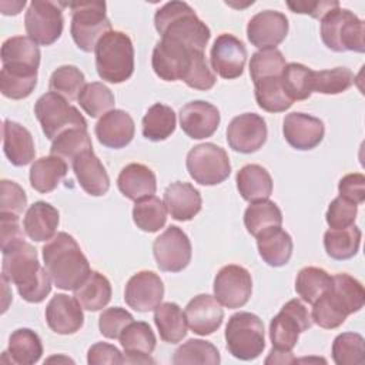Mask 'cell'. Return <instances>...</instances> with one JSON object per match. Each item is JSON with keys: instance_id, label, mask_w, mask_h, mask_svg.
<instances>
[{"instance_id": "obj_1", "label": "cell", "mask_w": 365, "mask_h": 365, "mask_svg": "<svg viewBox=\"0 0 365 365\" xmlns=\"http://www.w3.org/2000/svg\"><path fill=\"white\" fill-rule=\"evenodd\" d=\"M1 275L17 287L24 301L31 304L44 301L51 291V278L40 265L36 248L24 240L3 251Z\"/></svg>"}, {"instance_id": "obj_2", "label": "cell", "mask_w": 365, "mask_h": 365, "mask_svg": "<svg viewBox=\"0 0 365 365\" xmlns=\"http://www.w3.org/2000/svg\"><path fill=\"white\" fill-rule=\"evenodd\" d=\"M41 251L44 268L60 289L74 291L91 271L80 245L67 232H57Z\"/></svg>"}, {"instance_id": "obj_3", "label": "cell", "mask_w": 365, "mask_h": 365, "mask_svg": "<svg viewBox=\"0 0 365 365\" xmlns=\"http://www.w3.org/2000/svg\"><path fill=\"white\" fill-rule=\"evenodd\" d=\"M154 26L161 38L178 41L190 48L204 51L211 31L185 1H168L155 11Z\"/></svg>"}, {"instance_id": "obj_4", "label": "cell", "mask_w": 365, "mask_h": 365, "mask_svg": "<svg viewBox=\"0 0 365 365\" xmlns=\"http://www.w3.org/2000/svg\"><path fill=\"white\" fill-rule=\"evenodd\" d=\"M96 68L101 80L118 84L134 73V47L131 38L123 31H108L97 43Z\"/></svg>"}, {"instance_id": "obj_5", "label": "cell", "mask_w": 365, "mask_h": 365, "mask_svg": "<svg viewBox=\"0 0 365 365\" xmlns=\"http://www.w3.org/2000/svg\"><path fill=\"white\" fill-rule=\"evenodd\" d=\"M365 24L348 9L336 7L321 19V38L336 53L365 51Z\"/></svg>"}, {"instance_id": "obj_6", "label": "cell", "mask_w": 365, "mask_h": 365, "mask_svg": "<svg viewBox=\"0 0 365 365\" xmlns=\"http://www.w3.org/2000/svg\"><path fill=\"white\" fill-rule=\"evenodd\" d=\"M228 352L241 361L258 358L265 348V331L261 318L251 312H237L225 327Z\"/></svg>"}, {"instance_id": "obj_7", "label": "cell", "mask_w": 365, "mask_h": 365, "mask_svg": "<svg viewBox=\"0 0 365 365\" xmlns=\"http://www.w3.org/2000/svg\"><path fill=\"white\" fill-rule=\"evenodd\" d=\"M71 9L70 33L76 46L90 53L100 38L111 31V23L106 16L104 1H77L67 4Z\"/></svg>"}, {"instance_id": "obj_8", "label": "cell", "mask_w": 365, "mask_h": 365, "mask_svg": "<svg viewBox=\"0 0 365 365\" xmlns=\"http://www.w3.org/2000/svg\"><path fill=\"white\" fill-rule=\"evenodd\" d=\"M34 114L44 135L51 141L70 128L87 130V121L80 111L66 98L51 91L43 94L36 101Z\"/></svg>"}, {"instance_id": "obj_9", "label": "cell", "mask_w": 365, "mask_h": 365, "mask_svg": "<svg viewBox=\"0 0 365 365\" xmlns=\"http://www.w3.org/2000/svg\"><path fill=\"white\" fill-rule=\"evenodd\" d=\"M187 170L191 178L201 185H217L225 181L231 173L228 154L212 143L192 147L187 154Z\"/></svg>"}, {"instance_id": "obj_10", "label": "cell", "mask_w": 365, "mask_h": 365, "mask_svg": "<svg viewBox=\"0 0 365 365\" xmlns=\"http://www.w3.org/2000/svg\"><path fill=\"white\" fill-rule=\"evenodd\" d=\"M312 325L311 314L299 299L288 301L271 319L269 339L277 351L289 352L297 345L299 334Z\"/></svg>"}, {"instance_id": "obj_11", "label": "cell", "mask_w": 365, "mask_h": 365, "mask_svg": "<svg viewBox=\"0 0 365 365\" xmlns=\"http://www.w3.org/2000/svg\"><path fill=\"white\" fill-rule=\"evenodd\" d=\"M66 3L34 0L29 4L24 16V27L29 37L40 46L56 43L64 26L63 7Z\"/></svg>"}, {"instance_id": "obj_12", "label": "cell", "mask_w": 365, "mask_h": 365, "mask_svg": "<svg viewBox=\"0 0 365 365\" xmlns=\"http://www.w3.org/2000/svg\"><path fill=\"white\" fill-rule=\"evenodd\" d=\"M157 267L164 272H180L191 261V242L177 225H170L153 242Z\"/></svg>"}, {"instance_id": "obj_13", "label": "cell", "mask_w": 365, "mask_h": 365, "mask_svg": "<svg viewBox=\"0 0 365 365\" xmlns=\"http://www.w3.org/2000/svg\"><path fill=\"white\" fill-rule=\"evenodd\" d=\"M252 292V278L248 269L230 264L222 267L214 279V297L228 309L244 307Z\"/></svg>"}, {"instance_id": "obj_14", "label": "cell", "mask_w": 365, "mask_h": 365, "mask_svg": "<svg viewBox=\"0 0 365 365\" xmlns=\"http://www.w3.org/2000/svg\"><path fill=\"white\" fill-rule=\"evenodd\" d=\"M265 120L255 113H244L231 120L227 127L228 145L242 154L258 151L267 141Z\"/></svg>"}, {"instance_id": "obj_15", "label": "cell", "mask_w": 365, "mask_h": 365, "mask_svg": "<svg viewBox=\"0 0 365 365\" xmlns=\"http://www.w3.org/2000/svg\"><path fill=\"white\" fill-rule=\"evenodd\" d=\"M194 51L200 50L190 48L174 40L161 38L153 50V70L164 81L181 80Z\"/></svg>"}, {"instance_id": "obj_16", "label": "cell", "mask_w": 365, "mask_h": 365, "mask_svg": "<svg viewBox=\"0 0 365 365\" xmlns=\"http://www.w3.org/2000/svg\"><path fill=\"white\" fill-rule=\"evenodd\" d=\"M212 70L222 78L232 80L242 74L247 61L244 43L232 34H220L210 51Z\"/></svg>"}, {"instance_id": "obj_17", "label": "cell", "mask_w": 365, "mask_h": 365, "mask_svg": "<svg viewBox=\"0 0 365 365\" xmlns=\"http://www.w3.org/2000/svg\"><path fill=\"white\" fill-rule=\"evenodd\" d=\"M164 297V284L153 271H140L134 274L125 285L124 301L137 312L155 309Z\"/></svg>"}, {"instance_id": "obj_18", "label": "cell", "mask_w": 365, "mask_h": 365, "mask_svg": "<svg viewBox=\"0 0 365 365\" xmlns=\"http://www.w3.org/2000/svg\"><path fill=\"white\" fill-rule=\"evenodd\" d=\"M288 34V19L274 10L259 11L251 17L247 26L250 43L258 48H275Z\"/></svg>"}, {"instance_id": "obj_19", "label": "cell", "mask_w": 365, "mask_h": 365, "mask_svg": "<svg viewBox=\"0 0 365 365\" xmlns=\"http://www.w3.org/2000/svg\"><path fill=\"white\" fill-rule=\"evenodd\" d=\"M282 133L292 148L307 151L319 145L325 134V127L319 118L295 111L285 115Z\"/></svg>"}, {"instance_id": "obj_20", "label": "cell", "mask_w": 365, "mask_h": 365, "mask_svg": "<svg viewBox=\"0 0 365 365\" xmlns=\"http://www.w3.org/2000/svg\"><path fill=\"white\" fill-rule=\"evenodd\" d=\"M220 111L208 101L195 100L180 110V127L194 140L211 137L220 125Z\"/></svg>"}, {"instance_id": "obj_21", "label": "cell", "mask_w": 365, "mask_h": 365, "mask_svg": "<svg viewBox=\"0 0 365 365\" xmlns=\"http://www.w3.org/2000/svg\"><path fill=\"white\" fill-rule=\"evenodd\" d=\"M46 322L56 334H76L84 324L83 307L73 297L56 294L46 307Z\"/></svg>"}, {"instance_id": "obj_22", "label": "cell", "mask_w": 365, "mask_h": 365, "mask_svg": "<svg viewBox=\"0 0 365 365\" xmlns=\"http://www.w3.org/2000/svg\"><path fill=\"white\" fill-rule=\"evenodd\" d=\"M188 328L197 335H211L215 332L224 319L221 304L208 294L194 297L184 311Z\"/></svg>"}, {"instance_id": "obj_23", "label": "cell", "mask_w": 365, "mask_h": 365, "mask_svg": "<svg viewBox=\"0 0 365 365\" xmlns=\"http://www.w3.org/2000/svg\"><path fill=\"white\" fill-rule=\"evenodd\" d=\"M96 137L100 144L108 148H123L131 143L135 133L134 120L124 110L106 113L96 124Z\"/></svg>"}, {"instance_id": "obj_24", "label": "cell", "mask_w": 365, "mask_h": 365, "mask_svg": "<svg viewBox=\"0 0 365 365\" xmlns=\"http://www.w3.org/2000/svg\"><path fill=\"white\" fill-rule=\"evenodd\" d=\"M120 344L127 355L124 362L147 364L154 362L150 355L155 348V335L147 322L138 321L128 324L118 336Z\"/></svg>"}, {"instance_id": "obj_25", "label": "cell", "mask_w": 365, "mask_h": 365, "mask_svg": "<svg viewBox=\"0 0 365 365\" xmlns=\"http://www.w3.org/2000/svg\"><path fill=\"white\" fill-rule=\"evenodd\" d=\"M164 205L171 218L177 221H190L201 210V194L190 182L175 181L164 191Z\"/></svg>"}, {"instance_id": "obj_26", "label": "cell", "mask_w": 365, "mask_h": 365, "mask_svg": "<svg viewBox=\"0 0 365 365\" xmlns=\"http://www.w3.org/2000/svg\"><path fill=\"white\" fill-rule=\"evenodd\" d=\"M3 151L7 160L16 165L23 167L34 160L36 148L31 133L21 124L4 120L3 121Z\"/></svg>"}, {"instance_id": "obj_27", "label": "cell", "mask_w": 365, "mask_h": 365, "mask_svg": "<svg viewBox=\"0 0 365 365\" xmlns=\"http://www.w3.org/2000/svg\"><path fill=\"white\" fill-rule=\"evenodd\" d=\"M71 164L80 187L87 194L93 197H101L107 194L110 188V178L106 167L93 151L81 154Z\"/></svg>"}, {"instance_id": "obj_28", "label": "cell", "mask_w": 365, "mask_h": 365, "mask_svg": "<svg viewBox=\"0 0 365 365\" xmlns=\"http://www.w3.org/2000/svg\"><path fill=\"white\" fill-rule=\"evenodd\" d=\"M117 187L125 198L138 201L155 194L157 178L154 171L147 165L131 163L120 171Z\"/></svg>"}, {"instance_id": "obj_29", "label": "cell", "mask_w": 365, "mask_h": 365, "mask_svg": "<svg viewBox=\"0 0 365 365\" xmlns=\"http://www.w3.org/2000/svg\"><path fill=\"white\" fill-rule=\"evenodd\" d=\"M58 211L46 201H36L31 204L24 215L23 227L29 238L43 242L50 241L58 227Z\"/></svg>"}, {"instance_id": "obj_30", "label": "cell", "mask_w": 365, "mask_h": 365, "mask_svg": "<svg viewBox=\"0 0 365 365\" xmlns=\"http://www.w3.org/2000/svg\"><path fill=\"white\" fill-rule=\"evenodd\" d=\"M257 247L259 257L269 267H282L285 265L292 255V238L281 227H272L257 237Z\"/></svg>"}, {"instance_id": "obj_31", "label": "cell", "mask_w": 365, "mask_h": 365, "mask_svg": "<svg viewBox=\"0 0 365 365\" xmlns=\"http://www.w3.org/2000/svg\"><path fill=\"white\" fill-rule=\"evenodd\" d=\"M235 181L241 197L248 202L268 200L272 194V178L262 165H244L237 173Z\"/></svg>"}, {"instance_id": "obj_32", "label": "cell", "mask_w": 365, "mask_h": 365, "mask_svg": "<svg viewBox=\"0 0 365 365\" xmlns=\"http://www.w3.org/2000/svg\"><path fill=\"white\" fill-rule=\"evenodd\" d=\"M37 84V68L3 64L0 71V91L11 100L29 97Z\"/></svg>"}, {"instance_id": "obj_33", "label": "cell", "mask_w": 365, "mask_h": 365, "mask_svg": "<svg viewBox=\"0 0 365 365\" xmlns=\"http://www.w3.org/2000/svg\"><path fill=\"white\" fill-rule=\"evenodd\" d=\"M67 171L68 167L63 158L51 154L47 157H40L30 168V184L41 194L51 192L67 175Z\"/></svg>"}, {"instance_id": "obj_34", "label": "cell", "mask_w": 365, "mask_h": 365, "mask_svg": "<svg viewBox=\"0 0 365 365\" xmlns=\"http://www.w3.org/2000/svg\"><path fill=\"white\" fill-rule=\"evenodd\" d=\"M74 298L83 309L100 311L111 299V284L98 271H90L86 279L74 289Z\"/></svg>"}, {"instance_id": "obj_35", "label": "cell", "mask_w": 365, "mask_h": 365, "mask_svg": "<svg viewBox=\"0 0 365 365\" xmlns=\"http://www.w3.org/2000/svg\"><path fill=\"white\" fill-rule=\"evenodd\" d=\"M154 322L164 342L178 344L187 335L185 315L175 302L158 304L154 309Z\"/></svg>"}, {"instance_id": "obj_36", "label": "cell", "mask_w": 365, "mask_h": 365, "mask_svg": "<svg viewBox=\"0 0 365 365\" xmlns=\"http://www.w3.org/2000/svg\"><path fill=\"white\" fill-rule=\"evenodd\" d=\"M9 355V364L17 365H31L40 361L43 355V345L40 336L29 329L19 328L9 338V348L6 351Z\"/></svg>"}, {"instance_id": "obj_37", "label": "cell", "mask_w": 365, "mask_h": 365, "mask_svg": "<svg viewBox=\"0 0 365 365\" xmlns=\"http://www.w3.org/2000/svg\"><path fill=\"white\" fill-rule=\"evenodd\" d=\"M332 285V284H331ZM351 315L342 298L332 287L312 304V322L324 329H334L342 325L346 317Z\"/></svg>"}, {"instance_id": "obj_38", "label": "cell", "mask_w": 365, "mask_h": 365, "mask_svg": "<svg viewBox=\"0 0 365 365\" xmlns=\"http://www.w3.org/2000/svg\"><path fill=\"white\" fill-rule=\"evenodd\" d=\"M361 230L354 224L346 228H329L324 234L327 254L338 261L349 259L356 255L361 245Z\"/></svg>"}, {"instance_id": "obj_39", "label": "cell", "mask_w": 365, "mask_h": 365, "mask_svg": "<svg viewBox=\"0 0 365 365\" xmlns=\"http://www.w3.org/2000/svg\"><path fill=\"white\" fill-rule=\"evenodd\" d=\"M175 113L171 107L155 103L143 117V135L150 141H163L175 130Z\"/></svg>"}, {"instance_id": "obj_40", "label": "cell", "mask_w": 365, "mask_h": 365, "mask_svg": "<svg viewBox=\"0 0 365 365\" xmlns=\"http://www.w3.org/2000/svg\"><path fill=\"white\" fill-rule=\"evenodd\" d=\"M40 56L41 54H40L38 46L30 37H24V36L10 37L1 46L3 64L38 68Z\"/></svg>"}, {"instance_id": "obj_41", "label": "cell", "mask_w": 365, "mask_h": 365, "mask_svg": "<svg viewBox=\"0 0 365 365\" xmlns=\"http://www.w3.org/2000/svg\"><path fill=\"white\" fill-rule=\"evenodd\" d=\"M244 224L247 231L257 237L259 232L268 228L281 227L282 212L278 205L269 200L251 202L244 212Z\"/></svg>"}, {"instance_id": "obj_42", "label": "cell", "mask_w": 365, "mask_h": 365, "mask_svg": "<svg viewBox=\"0 0 365 365\" xmlns=\"http://www.w3.org/2000/svg\"><path fill=\"white\" fill-rule=\"evenodd\" d=\"M87 151H93V144L86 128H70L61 133L53 140L50 148L51 155L71 163Z\"/></svg>"}, {"instance_id": "obj_43", "label": "cell", "mask_w": 365, "mask_h": 365, "mask_svg": "<svg viewBox=\"0 0 365 365\" xmlns=\"http://www.w3.org/2000/svg\"><path fill=\"white\" fill-rule=\"evenodd\" d=\"M133 221L141 231L157 232L165 225L167 221V210L164 202L155 195L135 201L133 208Z\"/></svg>"}, {"instance_id": "obj_44", "label": "cell", "mask_w": 365, "mask_h": 365, "mask_svg": "<svg viewBox=\"0 0 365 365\" xmlns=\"http://www.w3.org/2000/svg\"><path fill=\"white\" fill-rule=\"evenodd\" d=\"M332 284V277L322 268L305 267L295 279V291L302 301L314 304L322 294H325Z\"/></svg>"}, {"instance_id": "obj_45", "label": "cell", "mask_w": 365, "mask_h": 365, "mask_svg": "<svg viewBox=\"0 0 365 365\" xmlns=\"http://www.w3.org/2000/svg\"><path fill=\"white\" fill-rule=\"evenodd\" d=\"M254 86H255L257 104L268 113H282L288 110L294 103L287 96L281 84V77L262 78L254 83Z\"/></svg>"}, {"instance_id": "obj_46", "label": "cell", "mask_w": 365, "mask_h": 365, "mask_svg": "<svg viewBox=\"0 0 365 365\" xmlns=\"http://www.w3.org/2000/svg\"><path fill=\"white\" fill-rule=\"evenodd\" d=\"M312 70L301 63H289L281 74V84L287 96L294 100H307L312 94Z\"/></svg>"}, {"instance_id": "obj_47", "label": "cell", "mask_w": 365, "mask_h": 365, "mask_svg": "<svg viewBox=\"0 0 365 365\" xmlns=\"http://www.w3.org/2000/svg\"><path fill=\"white\" fill-rule=\"evenodd\" d=\"M77 100L80 107L93 118L100 115L103 117L106 113L111 111L115 104L111 90L106 84L98 81L86 84Z\"/></svg>"}, {"instance_id": "obj_48", "label": "cell", "mask_w": 365, "mask_h": 365, "mask_svg": "<svg viewBox=\"0 0 365 365\" xmlns=\"http://www.w3.org/2000/svg\"><path fill=\"white\" fill-rule=\"evenodd\" d=\"M86 86L84 74L76 66H61L56 68L50 77L48 88L51 93L61 96L67 101L78 98L83 87Z\"/></svg>"}, {"instance_id": "obj_49", "label": "cell", "mask_w": 365, "mask_h": 365, "mask_svg": "<svg viewBox=\"0 0 365 365\" xmlns=\"http://www.w3.org/2000/svg\"><path fill=\"white\" fill-rule=\"evenodd\" d=\"M221 362L218 349L208 341L188 339L177 348L173 356L174 365L182 364H208L218 365Z\"/></svg>"}, {"instance_id": "obj_50", "label": "cell", "mask_w": 365, "mask_h": 365, "mask_svg": "<svg viewBox=\"0 0 365 365\" xmlns=\"http://www.w3.org/2000/svg\"><path fill=\"white\" fill-rule=\"evenodd\" d=\"M362 335L356 332L339 334L332 342V359L336 365H361L365 361Z\"/></svg>"}, {"instance_id": "obj_51", "label": "cell", "mask_w": 365, "mask_h": 365, "mask_svg": "<svg viewBox=\"0 0 365 365\" xmlns=\"http://www.w3.org/2000/svg\"><path fill=\"white\" fill-rule=\"evenodd\" d=\"M285 57L278 48H262L251 56L250 61V76L254 83L269 78L281 77L285 68Z\"/></svg>"}, {"instance_id": "obj_52", "label": "cell", "mask_w": 365, "mask_h": 365, "mask_svg": "<svg viewBox=\"0 0 365 365\" xmlns=\"http://www.w3.org/2000/svg\"><path fill=\"white\" fill-rule=\"evenodd\" d=\"M354 84V73L346 67H335L312 73V91L321 94H339Z\"/></svg>"}, {"instance_id": "obj_53", "label": "cell", "mask_w": 365, "mask_h": 365, "mask_svg": "<svg viewBox=\"0 0 365 365\" xmlns=\"http://www.w3.org/2000/svg\"><path fill=\"white\" fill-rule=\"evenodd\" d=\"M188 87L195 90H210L214 87L217 77L214 71L210 68L204 51H194L191 54L188 67L181 78Z\"/></svg>"}, {"instance_id": "obj_54", "label": "cell", "mask_w": 365, "mask_h": 365, "mask_svg": "<svg viewBox=\"0 0 365 365\" xmlns=\"http://www.w3.org/2000/svg\"><path fill=\"white\" fill-rule=\"evenodd\" d=\"M331 287L342 298L349 314L361 311L365 302V291L356 278L348 274H336L332 277Z\"/></svg>"}, {"instance_id": "obj_55", "label": "cell", "mask_w": 365, "mask_h": 365, "mask_svg": "<svg viewBox=\"0 0 365 365\" xmlns=\"http://www.w3.org/2000/svg\"><path fill=\"white\" fill-rule=\"evenodd\" d=\"M27 205V195L24 190L14 181H0V215L19 217Z\"/></svg>"}, {"instance_id": "obj_56", "label": "cell", "mask_w": 365, "mask_h": 365, "mask_svg": "<svg viewBox=\"0 0 365 365\" xmlns=\"http://www.w3.org/2000/svg\"><path fill=\"white\" fill-rule=\"evenodd\" d=\"M133 315L120 307L107 308L100 314L98 329L103 336L108 339H117L124 328L133 322Z\"/></svg>"}, {"instance_id": "obj_57", "label": "cell", "mask_w": 365, "mask_h": 365, "mask_svg": "<svg viewBox=\"0 0 365 365\" xmlns=\"http://www.w3.org/2000/svg\"><path fill=\"white\" fill-rule=\"evenodd\" d=\"M356 214H358L356 204L342 197H336L331 201L325 214V220L329 228H346L354 225Z\"/></svg>"}, {"instance_id": "obj_58", "label": "cell", "mask_w": 365, "mask_h": 365, "mask_svg": "<svg viewBox=\"0 0 365 365\" xmlns=\"http://www.w3.org/2000/svg\"><path fill=\"white\" fill-rule=\"evenodd\" d=\"M339 197L359 205L365 201V177L361 173L346 174L338 184Z\"/></svg>"}, {"instance_id": "obj_59", "label": "cell", "mask_w": 365, "mask_h": 365, "mask_svg": "<svg viewBox=\"0 0 365 365\" xmlns=\"http://www.w3.org/2000/svg\"><path fill=\"white\" fill-rule=\"evenodd\" d=\"M87 362L90 365H101V364H124V356L111 344L107 342H97L88 348L87 352Z\"/></svg>"}, {"instance_id": "obj_60", "label": "cell", "mask_w": 365, "mask_h": 365, "mask_svg": "<svg viewBox=\"0 0 365 365\" xmlns=\"http://www.w3.org/2000/svg\"><path fill=\"white\" fill-rule=\"evenodd\" d=\"M291 11L299 14H309L314 19H322L331 10L339 7L335 0H317V1H287Z\"/></svg>"}, {"instance_id": "obj_61", "label": "cell", "mask_w": 365, "mask_h": 365, "mask_svg": "<svg viewBox=\"0 0 365 365\" xmlns=\"http://www.w3.org/2000/svg\"><path fill=\"white\" fill-rule=\"evenodd\" d=\"M24 240V234L19 224V217L0 215V242L1 252L14 245L19 241Z\"/></svg>"}, {"instance_id": "obj_62", "label": "cell", "mask_w": 365, "mask_h": 365, "mask_svg": "<svg viewBox=\"0 0 365 365\" xmlns=\"http://www.w3.org/2000/svg\"><path fill=\"white\" fill-rule=\"evenodd\" d=\"M295 362V358L292 356V352H284V351H277L271 349L268 358L265 359V364H291Z\"/></svg>"}, {"instance_id": "obj_63", "label": "cell", "mask_w": 365, "mask_h": 365, "mask_svg": "<svg viewBox=\"0 0 365 365\" xmlns=\"http://www.w3.org/2000/svg\"><path fill=\"white\" fill-rule=\"evenodd\" d=\"M26 6V1H1L0 3V9H1V13L6 14V16H14V14H19L20 10Z\"/></svg>"}]
</instances>
